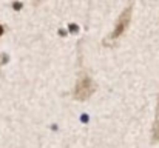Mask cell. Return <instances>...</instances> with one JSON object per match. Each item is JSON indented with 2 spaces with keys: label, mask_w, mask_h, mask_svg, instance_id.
<instances>
[{
  "label": "cell",
  "mask_w": 159,
  "mask_h": 148,
  "mask_svg": "<svg viewBox=\"0 0 159 148\" xmlns=\"http://www.w3.org/2000/svg\"><path fill=\"white\" fill-rule=\"evenodd\" d=\"M131 14H133V3H130V5L120 12V16L117 17L113 31L104 39V45H105V47H108V48L114 47V45L117 43V40L125 34V31L128 29L130 22H131Z\"/></svg>",
  "instance_id": "cell-1"
},
{
  "label": "cell",
  "mask_w": 159,
  "mask_h": 148,
  "mask_svg": "<svg viewBox=\"0 0 159 148\" xmlns=\"http://www.w3.org/2000/svg\"><path fill=\"white\" fill-rule=\"evenodd\" d=\"M96 91V83L93 82V79L87 74H80L77 82H76V87L73 90V97L79 102H84L87 99H90Z\"/></svg>",
  "instance_id": "cell-2"
},
{
  "label": "cell",
  "mask_w": 159,
  "mask_h": 148,
  "mask_svg": "<svg viewBox=\"0 0 159 148\" xmlns=\"http://www.w3.org/2000/svg\"><path fill=\"white\" fill-rule=\"evenodd\" d=\"M153 142H159V99L158 106H156V117H155V123H153Z\"/></svg>",
  "instance_id": "cell-3"
},
{
  "label": "cell",
  "mask_w": 159,
  "mask_h": 148,
  "mask_svg": "<svg viewBox=\"0 0 159 148\" xmlns=\"http://www.w3.org/2000/svg\"><path fill=\"white\" fill-rule=\"evenodd\" d=\"M3 33H5V29H3V26L0 25V37H2V34H3Z\"/></svg>",
  "instance_id": "cell-4"
}]
</instances>
